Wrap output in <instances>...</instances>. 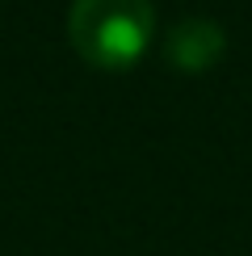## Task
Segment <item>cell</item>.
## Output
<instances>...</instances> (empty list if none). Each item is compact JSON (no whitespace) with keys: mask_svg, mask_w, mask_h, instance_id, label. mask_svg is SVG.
I'll use <instances>...</instances> for the list:
<instances>
[{"mask_svg":"<svg viewBox=\"0 0 252 256\" xmlns=\"http://www.w3.org/2000/svg\"><path fill=\"white\" fill-rule=\"evenodd\" d=\"M156 34L152 0H72L68 42L84 63L101 72H126L143 59Z\"/></svg>","mask_w":252,"mask_h":256,"instance_id":"obj_1","label":"cell"},{"mask_svg":"<svg viewBox=\"0 0 252 256\" xmlns=\"http://www.w3.org/2000/svg\"><path fill=\"white\" fill-rule=\"evenodd\" d=\"M227 55V30L210 17H189L168 34L164 59L168 68L185 72V76H202V72L218 68V59Z\"/></svg>","mask_w":252,"mask_h":256,"instance_id":"obj_2","label":"cell"}]
</instances>
